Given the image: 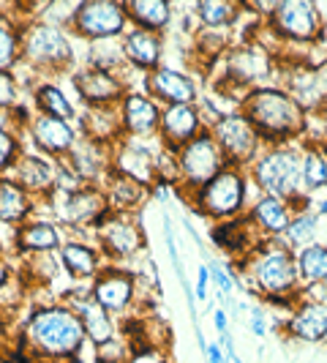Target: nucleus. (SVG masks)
<instances>
[{
    "instance_id": "nucleus-1",
    "label": "nucleus",
    "mask_w": 327,
    "mask_h": 363,
    "mask_svg": "<svg viewBox=\"0 0 327 363\" xmlns=\"http://www.w3.org/2000/svg\"><path fill=\"white\" fill-rule=\"evenodd\" d=\"M232 276L237 287L246 284L256 298H262V303H275L278 309H294L297 301L303 298L294 255L278 238L259 240L256 249L232 262Z\"/></svg>"
},
{
    "instance_id": "nucleus-2",
    "label": "nucleus",
    "mask_w": 327,
    "mask_h": 363,
    "mask_svg": "<svg viewBox=\"0 0 327 363\" xmlns=\"http://www.w3.org/2000/svg\"><path fill=\"white\" fill-rule=\"evenodd\" d=\"M19 342L44 363H74L88 345L76 311L66 303L33 306L22 323Z\"/></svg>"
},
{
    "instance_id": "nucleus-3",
    "label": "nucleus",
    "mask_w": 327,
    "mask_h": 363,
    "mask_svg": "<svg viewBox=\"0 0 327 363\" xmlns=\"http://www.w3.org/2000/svg\"><path fill=\"white\" fill-rule=\"evenodd\" d=\"M237 109L256 128L265 147L303 143L309 131V112L278 85H259L240 96Z\"/></svg>"
},
{
    "instance_id": "nucleus-4",
    "label": "nucleus",
    "mask_w": 327,
    "mask_h": 363,
    "mask_svg": "<svg viewBox=\"0 0 327 363\" xmlns=\"http://www.w3.org/2000/svg\"><path fill=\"white\" fill-rule=\"evenodd\" d=\"M19 66L38 79H57L74 72V36L66 28H54L41 19H25L19 25Z\"/></svg>"
},
{
    "instance_id": "nucleus-5",
    "label": "nucleus",
    "mask_w": 327,
    "mask_h": 363,
    "mask_svg": "<svg viewBox=\"0 0 327 363\" xmlns=\"http://www.w3.org/2000/svg\"><path fill=\"white\" fill-rule=\"evenodd\" d=\"M303 143H289V145H272L259 153L251 167L248 178L256 183V189L268 197L284 200L294 205V211L309 208V194L303 191Z\"/></svg>"
},
{
    "instance_id": "nucleus-6",
    "label": "nucleus",
    "mask_w": 327,
    "mask_h": 363,
    "mask_svg": "<svg viewBox=\"0 0 327 363\" xmlns=\"http://www.w3.org/2000/svg\"><path fill=\"white\" fill-rule=\"evenodd\" d=\"M248 186H251L248 169L224 167L218 175H213L205 186H200L183 200L191 205L197 216L216 224V221L243 216L248 211Z\"/></svg>"
},
{
    "instance_id": "nucleus-7",
    "label": "nucleus",
    "mask_w": 327,
    "mask_h": 363,
    "mask_svg": "<svg viewBox=\"0 0 327 363\" xmlns=\"http://www.w3.org/2000/svg\"><path fill=\"white\" fill-rule=\"evenodd\" d=\"M41 205H47L50 218L57 227H66L71 233H96V227L112 213L101 186H79L71 191H52Z\"/></svg>"
},
{
    "instance_id": "nucleus-8",
    "label": "nucleus",
    "mask_w": 327,
    "mask_h": 363,
    "mask_svg": "<svg viewBox=\"0 0 327 363\" xmlns=\"http://www.w3.org/2000/svg\"><path fill=\"white\" fill-rule=\"evenodd\" d=\"M268 33L278 44H306L316 47L325 41V19L316 3L311 0H278L265 19Z\"/></svg>"
},
{
    "instance_id": "nucleus-9",
    "label": "nucleus",
    "mask_w": 327,
    "mask_h": 363,
    "mask_svg": "<svg viewBox=\"0 0 327 363\" xmlns=\"http://www.w3.org/2000/svg\"><path fill=\"white\" fill-rule=\"evenodd\" d=\"M218 63H224V72L216 91L226 93L229 88H240V93H246L259 88L262 79L275 69V55L262 41H240L232 44V50Z\"/></svg>"
},
{
    "instance_id": "nucleus-10",
    "label": "nucleus",
    "mask_w": 327,
    "mask_h": 363,
    "mask_svg": "<svg viewBox=\"0 0 327 363\" xmlns=\"http://www.w3.org/2000/svg\"><path fill=\"white\" fill-rule=\"evenodd\" d=\"M175 164H178L175 191L180 197H188L191 191L205 186L213 175H218L226 167V159H224L221 147L216 145V140L210 137V131H202L200 137H194L191 143H185L183 147L175 150Z\"/></svg>"
},
{
    "instance_id": "nucleus-11",
    "label": "nucleus",
    "mask_w": 327,
    "mask_h": 363,
    "mask_svg": "<svg viewBox=\"0 0 327 363\" xmlns=\"http://www.w3.org/2000/svg\"><path fill=\"white\" fill-rule=\"evenodd\" d=\"M207 131L216 140V145L221 147V153L226 159V167L248 169L259 159V153L265 150L259 134H256V128L248 123V118L240 109L224 112Z\"/></svg>"
},
{
    "instance_id": "nucleus-12",
    "label": "nucleus",
    "mask_w": 327,
    "mask_h": 363,
    "mask_svg": "<svg viewBox=\"0 0 327 363\" xmlns=\"http://www.w3.org/2000/svg\"><path fill=\"white\" fill-rule=\"evenodd\" d=\"M128 30L126 9L120 0H82L74 9L69 33L82 41H107L120 38Z\"/></svg>"
},
{
    "instance_id": "nucleus-13",
    "label": "nucleus",
    "mask_w": 327,
    "mask_h": 363,
    "mask_svg": "<svg viewBox=\"0 0 327 363\" xmlns=\"http://www.w3.org/2000/svg\"><path fill=\"white\" fill-rule=\"evenodd\" d=\"M93 243L109 262H128L145 252L147 240L142 221L131 213H109L93 233Z\"/></svg>"
},
{
    "instance_id": "nucleus-14",
    "label": "nucleus",
    "mask_w": 327,
    "mask_h": 363,
    "mask_svg": "<svg viewBox=\"0 0 327 363\" xmlns=\"http://www.w3.org/2000/svg\"><path fill=\"white\" fill-rule=\"evenodd\" d=\"M137 295H139V276L120 262H107L91 281V298L112 317L126 314L137 303Z\"/></svg>"
},
{
    "instance_id": "nucleus-15",
    "label": "nucleus",
    "mask_w": 327,
    "mask_h": 363,
    "mask_svg": "<svg viewBox=\"0 0 327 363\" xmlns=\"http://www.w3.org/2000/svg\"><path fill=\"white\" fill-rule=\"evenodd\" d=\"M25 137L30 140V150L52 162H63L79 140V128L74 121H60V118H47L33 112L25 126Z\"/></svg>"
},
{
    "instance_id": "nucleus-16",
    "label": "nucleus",
    "mask_w": 327,
    "mask_h": 363,
    "mask_svg": "<svg viewBox=\"0 0 327 363\" xmlns=\"http://www.w3.org/2000/svg\"><path fill=\"white\" fill-rule=\"evenodd\" d=\"M142 88L159 107L197 104L202 99V88L197 77H191L183 69H175V66H166V63L142 77Z\"/></svg>"
},
{
    "instance_id": "nucleus-17",
    "label": "nucleus",
    "mask_w": 327,
    "mask_h": 363,
    "mask_svg": "<svg viewBox=\"0 0 327 363\" xmlns=\"http://www.w3.org/2000/svg\"><path fill=\"white\" fill-rule=\"evenodd\" d=\"M71 85L85 107H117L128 93L126 79L120 74L101 72L93 66H76L71 72Z\"/></svg>"
},
{
    "instance_id": "nucleus-18",
    "label": "nucleus",
    "mask_w": 327,
    "mask_h": 363,
    "mask_svg": "<svg viewBox=\"0 0 327 363\" xmlns=\"http://www.w3.org/2000/svg\"><path fill=\"white\" fill-rule=\"evenodd\" d=\"M120 131L126 140H159L161 126V107L145 91H131L117 104Z\"/></svg>"
},
{
    "instance_id": "nucleus-19",
    "label": "nucleus",
    "mask_w": 327,
    "mask_h": 363,
    "mask_svg": "<svg viewBox=\"0 0 327 363\" xmlns=\"http://www.w3.org/2000/svg\"><path fill=\"white\" fill-rule=\"evenodd\" d=\"M63 303L76 311L79 323L85 328V339L91 342L93 350L109 345L112 339H117V320L93 301L91 284H82V287H76V290H69Z\"/></svg>"
},
{
    "instance_id": "nucleus-20",
    "label": "nucleus",
    "mask_w": 327,
    "mask_h": 363,
    "mask_svg": "<svg viewBox=\"0 0 327 363\" xmlns=\"http://www.w3.org/2000/svg\"><path fill=\"white\" fill-rule=\"evenodd\" d=\"M150 140H120L112 145V172H120L131 181L142 183L145 189H150L153 183L159 181V169H156V162H159V150L147 145Z\"/></svg>"
},
{
    "instance_id": "nucleus-21",
    "label": "nucleus",
    "mask_w": 327,
    "mask_h": 363,
    "mask_svg": "<svg viewBox=\"0 0 327 363\" xmlns=\"http://www.w3.org/2000/svg\"><path fill=\"white\" fill-rule=\"evenodd\" d=\"M63 167L71 169L74 178L85 186H101L107 181V175L112 172V147L101 145L96 140H88L79 134L76 145L71 147V153L63 159Z\"/></svg>"
},
{
    "instance_id": "nucleus-22",
    "label": "nucleus",
    "mask_w": 327,
    "mask_h": 363,
    "mask_svg": "<svg viewBox=\"0 0 327 363\" xmlns=\"http://www.w3.org/2000/svg\"><path fill=\"white\" fill-rule=\"evenodd\" d=\"M11 181H17L36 202H44L54 191V181H57V162L41 156L36 150H28L17 159L14 169L8 172Z\"/></svg>"
},
{
    "instance_id": "nucleus-23",
    "label": "nucleus",
    "mask_w": 327,
    "mask_h": 363,
    "mask_svg": "<svg viewBox=\"0 0 327 363\" xmlns=\"http://www.w3.org/2000/svg\"><path fill=\"white\" fill-rule=\"evenodd\" d=\"M205 131L202 115L197 104H175L161 107V126H159V143L166 150H178L194 137Z\"/></svg>"
},
{
    "instance_id": "nucleus-24",
    "label": "nucleus",
    "mask_w": 327,
    "mask_h": 363,
    "mask_svg": "<svg viewBox=\"0 0 327 363\" xmlns=\"http://www.w3.org/2000/svg\"><path fill=\"white\" fill-rule=\"evenodd\" d=\"M60 246H63V230L52 218L33 216L14 233V257L57 255Z\"/></svg>"
},
{
    "instance_id": "nucleus-25",
    "label": "nucleus",
    "mask_w": 327,
    "mask_h": 363,
    "mask_svg": "<svg viewBox=\"0 0 327 363\" xmlns=\"http://www.w3.org/2000/svg\"><path fill=\"white\" fill-rule=\"evenodd\" d=\"M120 47H123L126 66L139 72L142 77L156 72L159 66H164V36H159V33L128 28L126 33L120 36Z\"/></svg>"
},
{
    "instance_id": "nucleus-26",
    "label": "nucleus",
    "mask_w": 327,
    "mask_h": 363,
    "mask_svg": "<svg viewBox=\"0 0 327 363\" xmlns=\"http://www.w3.org/2000/svg\"><path fill=\"white\" fill-rule=\"evenodd\" d=\"M54 259H57L60 271L74 281H93L96 273L107 265V259L101 257L96 243H85V240H76V238H66L63 246L57 249Z\"/></svg>"
},
{
    "instance_id": "nucleus-27",
    "label": "nucleus",
    "mask_w": 327,
    "mask_h": 363,
    "mask_svg": "<svg viewBox=\"0 0 327 363\" xmlns=\"http://www.w3.org/2000/svg\"><path fill=\"white\" fill-rule=\"evenodd\" d=\"M284 333L303 342V345H316L327 339V303H316V301H306L300 298L297 306L289 309V320L284 323Z\"/></svg>"
},
{
    "instance_id": "nucleus-28",
    "label": "nucleus",
    "mask_w": 327,
    "mask_h": 363,
    "mask_svg": "<svg viewBox=\"0 0 327 363\" xmlns=\"http://www.w3.org/2000/svg\"><path fill=\"white\" fill-rule=\"evenodd\" d=\"M210 238H213V246L221 249L226 257H232L235 262L243 259L251 249H256L259 240H265L251 227V221L246 218V213L237 218H226V221H216L213 230H210Z\"/></svg>"
},
{
    "instance_id": "nucleus-29",
    "label": "nucleus",
    "mask_w": 327,
    "mask_h": 363,
    "mask_svg": "<svg viewBox=\"0 0 327 363\" xmlns=\"http://www.w3.org/2000/svg\"><path fill=\"white\" fill-rule=\"evenodd\" d=\"M292 216H294V205L268 197V194H259L246 211V218L262 238H281L284 230L289 227Z\"/></svg>"
},
{
    "instance_id": "nucleus-30",
    "label": "nucleus",
    "mask_w": 327,
    "mask_h": 363,
    "mask_svg": "<svg viewBox=\"0 0 327 363\" xmlns=\"http://www.w3.org/2000/svg\"><path fill=\"white\" fill-rule=\"evenodd\" d=\"M128 28H139L164 36L172 22H175V9L166 0H123Z\"/></svg>"
},
{
    "instance_id": "nucleus-31",
    "label": "nucleus",
    "mask_w": 327,
    "mask_h": 363,
    "mask_svg": "<svg viewBox=\"0 0 327 363\" xmlns=\"http://www.w3.org/2000/svg\"><path fill=\"white\" fill-rule=\"evenodd\" d=\"M30 109L36 115L47 118H60V121H74L76 123V107L69 99V93L60 88L57 79H36L30 88Z\"/></svg>"
},
{
    "instance_id": "nucleus-32",
    "label": "nucleus",
    "mask_w": 327,
    "mask_h": 363,
    "mask_svg": "<svg viewBox=\"0 0 327 363\" xmlns=\"http://www.w3.org/2000/svg\"><path fill=\"white\" fill-rule=\"evenodd\" d=\"M101 189L107 194L112 213H131V216H137L139 208L150 200V189H145L142 183L131 181L126 175H120V172H109L107 181L101 183Z\"/></svg>"
},
{
    "instance_id": "nucleus-33",
    "label": "nucleus",
    "mask_w": 327,
    "mask_h": 363,
    "mask_svg": "<svg viewBox=\"0 0 327 363\" xmlns=\"http://www.w3.org/2000/svg\"><path fill=\"white\" fill-rule=\"evenodd\" d=\"M38 202L8 175L0 178V224L6 227H22L28 218H33Z\"/></svg>"
},
{
    "instance_id": "nucleus-34",
    "label": "nucleus",
    "mask_w": 327,
    "mask_h": 363,
    "mask_svg": "<svg viewBox=\"0 0 327 363\" xmlns=\"http://www.w3.org/2000/svg\"><path fill=\"white\" fill-rule=\"evenodd\" d=\"M79 134L96 140L101 145H115L123 140V131H120V115L117 107H85L82 118H79Z\"/></svg>"
},
{
    "instance_id": "nucleus-35",
    "label": "nucleus",
    "mask_w": 327,
    "mask_h": 363,
    "mask_svg": "<svg viewBox=\"0 0 327 363\" xmlns=\"http://www.w3.org/2000/svg\"><path fill=\"white\" fill-rule=\"evenodd\" d=\"M191 14L202 28L213 30H235L240 19L246 17V6L235 0H202L191 9Z\"/></svg>"
},
{
    "instance_id": "nucleus-36",
    "label": "nucleus",
    "mask_w": 327,
    "mask_h": 363,
    "mask_svg": "<svg viewBox=\"0 0 327 363\" xmlns=\"http://www.w3.org/2000/svg\"><path fill=\"white\" fill-rule=\"evenodd\" d=\"M19 25L17 6H0V72H14L19 66Z\"/></svg>"
},
{
    "instance_id": "nucleus-37",
    "label": "nucleus",
    "mask_w": 327,
    "mask_h": 363,
    "mask_svg": "<svg viewBox=\"0 0 327 363\" xmlns=\"http://www.w3.org/2000/svg\"><path fill=\"white\" fill-rule=\"evenodd\" d=\"M232 50V30H213V28H194V57H200L205 69L216 66L224 55Z\"/></svg>"
},
{
    "instance_id": "nucleus-38",
    "label": "nucleus",
    "mask_w": 327,
    "mask_h": 363,
    "mask_svg": "<svg viewBox=\"0 0 327 363\" xmlns=\"http://www.w3.org/2000/svg\"><path fill=\"white\" fill-rule=\"evenodd\" d=\"M294 268H297L300 290L311 284H327V246L311 243L306 249L294 252Z\"/></svg>"
},
{
    "instance_id": "nucleus-39",
    "label": "nucleus",
    "mask_w": 327,
    "mask_h": 363,
    "mask_svg": "<svg viewBox=\"0 0 327 363\" xmlns=\"http://www.w3.org/2000/svg\"><path fill=\"white\" fill-rule=\"evenodd\" d=\"M303 191L314 194L327 189V143H306L303 140Z\"/></svg>"
},
{
    "instance_id": "nucleus-40",
    "label": "nucleus",
    "mask_w": 327,
    "mask_h": 363,
    "mask_svg": "<svg viewBox=\"0 0 327 363\" xmlns=\"http://www.w3.org/2000/svg\"><path fill=\"white\" fill-rule=\"evenodd\" d=\"M316 235H319V216L311 211V205H309V208L294 211L289 227L284 230V235L278 238V240L294 255V252L306 249V246H311V243H316Z\"/></svg>"
},
{
    "instance_id": "nucleus-41",
    "label": "nucleus",
    "mask_w": 327,
    "mask_h": 363,
    "mask_svg": "<svg viewBox=\"0 0 327 363\" xmlns=\"http://www.w3.org/2000/svg\"><path fill=\"white\" fill-rule=\"evenodd\" d=\"M85 66H93V69H101V72H112L123 77V69H128V66H126V57H123L120 38H107V41H93V44H88Z\"/></svg>"
},
{
    "instance_id": "nucleus-42",
    "label": "nucleus",
    "mask_w": 327,
    "mask_h": 363,
    "mask_svg": "<svg viewBox=\"0 0 327 363\" xmlns=\"http://www.w3.org/2000/svg\"><path fill=\"white\" fill-rule=\"evenodd\" d=\"M22 153H25V134L11 126L6 115H0V178L14 169Z\"/></svg>"
},
{
    "instance_id": "nucleus-43",
    "label": "nucleus",
    "mask_w": 327,
    "mask_h": 363,
    "mask_svg": "<svg viewBox=\"0 0 327 363\" xmlns=\"http://www.w3.org/2000/svg\"><path fill=\"white\" fill-rule=\"evenodd\" d=\"M22 104V85L14 72H0V115Z\"/></svg>"
},
{
    "instance_id": "nucleus-44",
    "label": "nucleus",
    "mask_w": 327,
    "mask_h": 363,
    "mask_svg": "<svg viewBox=\"0 0 327 363\" xmlns=\"http://www.w3.org/2000/svg\"><path fill=\"white\" fill-rule=\"evenodd\" d=\"M126 363H175L169 358V350H159V347H139L131 350Z\"/></svg>"
},
{
    "instance_id": "nucleus-45",
    "label": "nucleus",
    "mask_w": 327,
    "mask_h": 363,
    "mask_svg": "<svg viewBox=\"0 0 327 363\" xmlns=\"http://www.w3.org/2000/svg\"><path fill=\"white\" fill-rule=\"evenodd\" d=\"M248 325H251V333H254L256 339H265V336H268L265 306H259V303H251V306H248Z\"/></svg>"
},
{
    "instance_id": "nucleus-46",
    "label": "nucleus",
    "mask_w": 327,
    "mask_h": 363,
    "mask_svg": "<svg viewBox=\"0 0 327 363\" xmlns=\"http://www.w3.org/2000/svg\"><path fill=\"white\" fill-rule=\"evenodd\" d=\"M207 292H210V273L202 265L200 276H197V295H194V298H197L200 303H205V301H207Z\"/></svg>"
},
{
    "instance_id": "nucleus-47",
    "label": "nucleus",
    "mask_w": 327,
    "mask_h": 363,
    "mask_svg": "<svg viewBox=\"0 0 327 363\" xmlns=\"http://www.w3.org/2000/svg\"><path fill=\"white\" fill-rule=\"evenodd\" d=\"M213 325H216V333H218V336L229 333V311L224 309V306H218V309L213 311Z\"/></svg>"
},
{
    "instance_id": "nucleus-48",
    "label": "nucleus",
    "mask_w": 327,
    "mask_h": 363,
    "mask_svg": "<svg viewBox=\"0 0 327 363\" xmlns=\"http://www.w3.org/2000/svg\"><path fill=\"white\" fill-rule=\"evenodd\" d=\"M207 363H226V355H224V347L218 345V342H207L205 347V352H202Z\"/></svg>"
},
{
    "instance_id": "nucleus-49",
    "label": "nucleus",
    "mask_w": 327,
    "mask_h": 363,
    "mask_svg": "<svg viewBox=\"0 0 327 363\" xmlns=\"http://www.w3.org/2000/svg\"><path fill=\"white\" fill-rule=\"evenodd\" d=\"M8 279H11V262H8V257L0 255V287H3Z\"/></svg>"
},
{
    "instance_id": "nucleus-50",
    "label": "nucleus",
    "mask_w": 327,
    "mask_h": 363,
    "mask_svg": "<svg viewBox=\"0 0 327 363\" xmlns=\"http://www.w3.org/2000/svg\"><path fill=\"white\" fill-rule=\"evenodd\" d=\"M314 213H316L319 218H325V216H327V197H322V200L316 202V211H314Z\"/></svg>"
},
{
    "instance_id": "nucleus-51",
    "label": "nucleus",
    "mask_w": 327,
    "mask_h": 363,
    "mask_svg": "<svg viewBox=\"0 0 327 363\" xmlns=\"http://www.w3.org/2000/svg\"><path fill=\"white\" fill-rule=\"evenodd\" d=\"M96 363H115V361H96Z\"/></svg>"
}]
</instances>
